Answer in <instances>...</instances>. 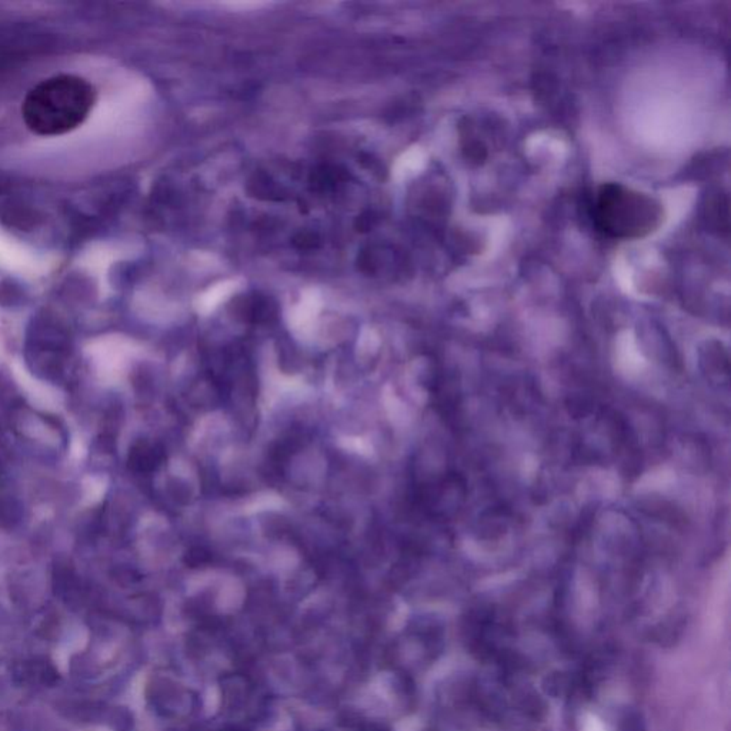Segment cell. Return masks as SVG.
<instances>
[{
	"label": "cell",
	"instance_id": "cell-1",
	"mask_svg": "<svg viewBox=\"0 0 731 731\" xmlns=\"http://www.w3.org/2000/svg\"><path fill=\"white\" fill-rule=\"evenodd\" d=\"M95 105L96 89L90 81L78 74H55L26 93L21 117L32 133L54 138L81 128Z\"/></svg>",
	"mask_w": 731,
	"mask_h": 731
},
{
	"label": "cell",
	"instance_id": "cell-2",
	"mask_svg": "<svg viewBox=\"0 0 731 731\" xmlns=\"http://www.w3.org/2000/svg\"><path fill=\"white\" fill-rule=\"evenodd\" d=\"M593 219L608 236L634 241L659 230L665 222V208L658 199L636 189L604 183L594 198Z\"/></svg>",
	"mask_w": 731,
	"mask_h": 731
},
{
	"label": "cell",
	"instance_id": "cell-3",
	"mask_svg": "<svg viewBox=\"0 0 731 731\" xmlns=\"http://www.w3.org/2000/svg\"><path fill=\"white\" fill-rule=\"evenodd\" d=\"M162 452L148 442L134 445L129 456V466L136 472H150L159 466Z\"/></svg>",
	"mask_w": 731,
	"mask_h": 731
},
{
	"label": "cell",
	"instance_id": "cell-4",
	"mask_svg": "<svg viewBox=\"0 0 731 731\" xmlns=\"http://www.w3.org/2000/svg\"><path fill=\"white\" fill-rule=\"evenodd\" d=\"M294 246L297 249H301V251H309V249H313L318 246L319 239L315 234H311V232H302V234H297L294 237L293 241Z\"/></svg>",
	"mask_w": 731,
	"mask_h": 731
},
{
	"label": "cell",
	"instance_id": "cell-5",
	"mask_svg": "<svg viewBox=\"0 0 731 731\" xmlns=\"http://www.w3.org/2000/svg\"><path fill=\"white\" fill-rule=\"evenodd\" d=\"M373 216L371 213H364V215L359 216V219H357V230H361V232H368L373 227Z\"/></svg>",
	"mask_w": 731,
	"mask_h": 731
}]
</instances>
